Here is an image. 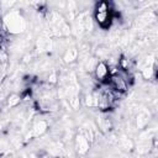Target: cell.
<instances>
[{
	"mask_svg": "<svg viewBox=\"0 0 158 158\" xmlns=\"http://www.w3.org/2000/svg\"><path fill=\"white\" fill-rule=\"evenodd\" d=\"M96 74H98V78H105V77L109 74V69H106V67H105L102 63H100L99 67H98Z\"/></svg>",
	"mask_w": 158,
	"mask_h": 158,
	"instance_id": "obj_1",
	"label": "cell"
}]
</instances>
